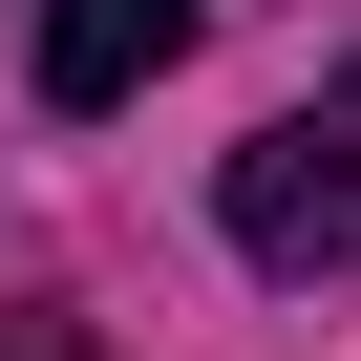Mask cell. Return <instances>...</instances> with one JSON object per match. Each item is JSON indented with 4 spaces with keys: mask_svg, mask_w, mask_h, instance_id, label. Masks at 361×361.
Segmentation results:
<instances>
[{
    "mask_svg": "<svg viewBox=\"0 0 361 361\" xmlns=\"http://www.w3.org/2000/svg\"><path fill=\"white\" fill-rule=\"evenodd\" d=\"M234 255L255 276H361V85H319V106H276L255 149H234Z\"/></svg>",
    "mask_w": 361,
    "mask_h": 361,
    "instance_id": "1",
    "label": "cell"
},
{
    "mask_svg": "<svg viewBox=\"0 0 361 361\" xmlns=\"http://www.w3.org/2000/svg\"><path fill=\"white\" fill-rule=\"evenodd\" d=\"M170 43H192V0H43V106H64V128H106Z\"/></svg>",
    "mask_w": 361,
    "mask_h": 361,
    "instance_id": "2",
    "label": "cell"
},
{
    "mask_svg": "<svg viewBox=\"0 0 361 361\" xmlns=\"http://www.w3.org/2000/svg\"><path fill=\"white\" fill-rule=\"evenodd\" d=\"M0 361H85V340H64V319H22V340H0Z\"/></svg>",
    "mask_w": 361,
    "mask_h": 361,
    "instance_id": "3",
    "label": "cell"
}]
</instances>
